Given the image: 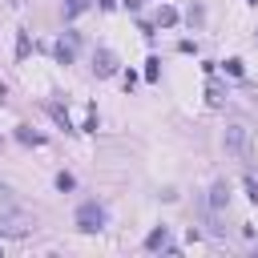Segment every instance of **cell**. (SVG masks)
<instances>
[{"mask_svg":"<svg viewBox=\"0 0 258 258\" xmlns=\"http://www.w3.org/2000/svg\"><path fill=\"white\" fill-rule=\"evenodd\" d=\"M226 206H230V185H226V181H214V189H210V210L222 214Z\"/></svg>","mask_w":258,"mask_h":258,"instance_id":"obj_3","label":"cell"},{"mask_svg":"<svg viewBox=\"0 0 258 258\" xmlns=\"http://www.w3.org/2000/svg\"><path fill=\"white\" fill-rule=\"evenodd\" d=\"M246 194H250V202H258V181L254 177H246Z\"/></svg>","mask_w":258,"mask_h":258,"instance_id":"obj_14","label":"cell"},{"mask_svg":"<svg viewBox=\"0 0 258 258\" xmlns=\"http://www.w3.org/2000/svg\"><path fill=\"white\" fill-rule=\"evenodd\" d=\"M157 77H161V60L149 56V60H145V81H157Z\"/></svg>","mask_w":258,"mask_h":258,"instance_id":"obj_9","label":"cell"},{"mask_svg":"<svg viewBox=\"0 0 258 258\" xmlns=\"http://www.w3.org/2000/svg\"><path fill=\"white\" fill-rule=\"evenodd\" d=\"M85 4H89V0H69V4H64V16H81Z\"/></svg>","mask_w":258,"mask_h":258,"instance_id":"obj_12","label":"cell"},{"mask_svg":"<svg viewBox=\"0 0 258 258\" xmlns=\"http://www.w3.org/2000/svg\"><path fill=\"white\" fill-rule=\"evenodd\" d=\"M16 56H20V60L28 56V32H24V28L16 32Z\"/></svg>","mask_w":258,"mask_h":258,"instance_id":"obj_10","label":"cell"},{"mask_svg":"<svg viewBox=\"0 0 258 258\" xmlns=\"http://www.w3.org/2000/svg\"><path fill=\"white\" fill-rule=\"evenodd\" d=\"M157 24H161V28H169V24H177V8H169V4H161V8H157Z\"/></svg>","mask_w":258,"mask_h":258,"instance_id":"obj_7","label":"cell"},{"mask_svg":"<svg viewBox=\"0 0 258 258\" xmlns=\"http://www.w3.org/2000/svg\"><path fill=\"white\" fill-rule=\"evenodd\" d=\"M246 4H258V0H246Z\"/></svg>","mask_w":258,"mask_h":258,"instance_id":"obj_17","label":"cell"},{"mask_svg":"<svg viewBox=\"0 0 258 258\" xmlns=\"http://www.w3.org/2000/svg\"><path fill=\"white\" fill-rule=\"evenodd\" d=\"M73 185H77V177H73V173H56V189H60V194H69Z\"/></svg>","mask_w":258,"mask_h":258,"instance_id":"obj_11","label":"cell"},{"mask_svg":"<svg viewBox=\"0 0 258 258\" xmlns=\"http://www.w3.org/2000/svg\"><path fill=\"white\" fill-rule=\"evenodd\" d=\"M113 4H117V0H97V8H105V12H109Z\"/></svg>","mask_w":258,"mask_h":258,"instance_id":"obj_16","label":"cell"},{"mask_svg":"<svg viewBox=\"0 0 258 258\" xmlns=\"http://www.w3.org/2000/svg\"><path fill=\"white\" fill-rule=\"evenodd\" d=\"M93 69H97V77H113V73H117V56H113L109 48H101L97 60H93Z\"/></svg>","mask_w":258,"mask_h":258,"instance_id":"obj_4","label":"cell"},{"mask_svg":"<svg viewBox=\"0 0 258 258\" xmlns=\"http://www.w3.org/2000/svg\"><path fill=\"white\" fill-rule=\"evenodd\" d=\"M226 73H230V77H242L246 69H242V60H238V56H230V60H226Z\"/></svg>","mask_w":258,"mask_h":258,"instance_id":"obj_13","label":"cell"},{"mask_svg":"<svg viewBox=\"0 0 258 258\" xmlns=\"http://www.w3.org/2000/svg\"><path fill=\"white\" fill-rule=\"evenodd\" d=\"M222 145H226V149H234V153H246V145H250V133H246L242 125H230V129L222 133Z\"/></svg>","mask_w":258,"mask_h":258,"instance_id":"obj_2","label":"cell"},{"mask_svg":"<svg viewBox=\"0 0 258 258\" xmlns=\"http://www.w3.org/2000/svg\"><path fill=\"white\" fill-rule=\"evenodd\" d=\"M105 222H109V214H105L101 202H81V206H77V230L97 234V230H105Z\"/></svg>","mask_w":258,"mask_h":258,"instance_id":"obj_1","label":"cell"},{"mask_svg":"<svg viewBox=\"0 0 258 258\" xmlns=\"http://www.w3.org/2000/svg\"><path fill=\"white\" fill-rule=\"evenodd\" d=\"M125 8H129V12H137V8H141V0H125Z\"/></svg>","mask_w":258,"mask_h":258,"instance_id":"obj_15","label":"cell"},{"mask_svg":"<svg viewBox=\"0 0 258 258\" xmlns=\"http://www.w3.org/2000/svg\"><path fill=\"white\" fill-rule=\"evenodd\" d=\"M73 40H77V32H69V44L60 40V44L52 48V56H56V64H73Z\"/></svg>","mask_w":258,"mask_h":258,"instance_id":"obj_5","label":"cell"},{"mask_svg":"<svg viewBox=\"0 0 258 258\" xmlns=\"http://www.w3.org/2000/svg\"><path fill=\"white\" fill-rule=\"evenodd\" d=\"M165 242H169V230H165V226H157V230H149V238H145V246H149V250H161Z\"/></svg>","mask_w":258,"mask_h":258,"instance_id":"obj_6","label":"cell"},{"mask_svg":"<svg viewBox=\"0 0 258 258\" xmlns=\"http://www.w3.org/2000/svg\"><path fill=\"white\" fill-rule=\"evenodd\" d=\"M16 137H20L24 145H44V137H40V133H32L28 125H20V129H16Z\"/></svg>","mask_w":258,"mask_h":258,"instance_id":"obj_8","label":"cell"}]
</instances>
